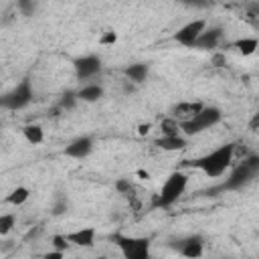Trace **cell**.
I'll return each mask as SVG.
<instances>
[{"instance_id":"3957f363","label":"cell","mask_w":259,"mask_h":259,"mask_svg":"<svg viewBox=\"0 0 259 259\" xmlns=\"http://www.w3.org/2000/svg\"><path fill=\"white\" fill-rule=\"evenodd\" d=\"M186 186H188V176L184 172H172L166 178V182L162 184L160 192L154 196L152 206H156V208H168V206H172L184 194Z\"/></svg>"},{"instance_id":"ba28073f","label":"cell","mask_w":259,"mask_h":259,"mask_svg":"<svg viewBox=\"0 0 259 259\" xmlns=\"http://www.w3.org/2000/svg\"><path fill=\"white\" fill-rule=\"evenodd\" d=\"M172 249H176L180 255L184 257H200L202 255V239L198 235H190V237H182L170 243Z\"/></svg>"},{"instance_id":"7a4b0ae2","label":"cell","mask_w":259,"mask_h":259,"mask_svg":"<svg viewBox=\"0 0 259 259\" xmlns=\"http://www.w3.org/2000/svg\"><path fill=\"white\" fill-rule=\"evenodd\" d=\"M259 174V156H247L239 166L233 168V172L229 174V178L219 184L217 188L208 190V192H225V190H239L243 186H247L255 176Z\"/></svg>"},{"instance_id":"44dd1931","label":"cell","mask_w":259,"mask_h":259,"mask_svg":"<svg viewBox=\"0 0 259 259\" xmlns=\"http://www.w3.org/2000/svg\"><path fill=\"white\" fill-rule=\"evenodd\" d=\"M16 4H18V10H20L24 16H32L34 10H36L34 0H16Z\"/></svg>"},{"instance_id":"4fadbf2b","label":"cell","mask_w":259,"mask_h":259,"mask_svg":"<svg viewBox=\"0 0 259 259\" xmlns=\"http://www.w3.org/2000/svg\"><path fill=\"white\" fill-rule=\"evenodd\" d=\"M65 237H67L73 245H79V247H93V243H95V229H93V227H85V229L67 233Z\"/></svg>"},{"instance_id":"f546056e","label":"cell","mask_w":259,"mask_h":259,"mask_svg":"<svg viewBox=\"0 0 259 259\" xmlns=\"http://www.w3.org/2000/svg\"><path fill=\"white\" fill-rule=\"evenodd\" d=\"M150 127H152L150 123H140V125H138V134H140V136H146V134L150 132Z\"/></svg>"},{"instance_id":"4dcf8cb0","label":"cell","mask_w":259,"mask_h":259,"mask_svg":"<svg viewBox=\"0 0 259 259\" xmlns=\"http://www.w3.org/2000/svg\"><path fill=\"white\" fill-rule=\"evenodd\" d=\"M136 174H138L142 180H148V178H150V172H146V170H138Z\"/></svg>"},{"instance_id":"9a60e30c","label":"cell","mask_w":259,"mask_h":259,"mask_svg":"<svg viewBox=\"0 0 259 259\" xmlns=\"http://www.w3.org/2000/svg\"><path fill=\"white\" fill-rule=\"evenodd\" d=\"M77 95H79L81 101L91 103V101H97V99L103 97V87L101 85H85V87H81L77 91Z\"/></svg>"},{"instance_id":"484cf974","label":"cell","mask_w":259,"mask_h":259,"mask_svg":"<svg viewBox=\"0 0 259 259\" xmlns=\"http://www.w3.org/2000/svg\"><path fill=\"white\" fill-rule=\"evenodd\" d=\"M180 4H186V6H194V8H206L210 6L212 2L210 0H178Z\"/></svg>"},{"instance_id":"6da1fadb","label":"cell","mask_w":259,"mask_h":259,"mask_svg":"<svg viewBox=\"0 0 259 259\" xmlns=\"http://www.w3.org/2000/svg\"><path fill=\"white\" fill-rule=\"evenodd\" d=\"M233 156H235V144H225L217 150H212L210 154L198 158L192 162L194 168H200L208 178H219L225 174V170L231 166L233 162Z\"/></svg>"},{"instance_id":"52a82bcc","label":"cell","mask_w":259,"mask_h":259,"mask_svg":"<svg viewBox=\"0 0 259 259\" xmlns=\"http://www.w3.org/2000/svg\"><path fill=\"white\" fill-rule=\"evenodd\" d=\"M206 28V20L198 18V20H192L188 24H184L182 28H178V32L174 34V40H178L180 45L184 47H194L196 38L200 36V32Z\"/></svg>"},{"instance_id":"7c38bea8","label":"cell","mask_w":259,"mask_h":259,"mask_svg":"<svg viewBox=\"0 0 259 259\" xmlns=\"http://www.w3.org/2000/svg\"><path fill=\"white\" fill-rule=\"evenodd\" d=\"M202 107H204V105H202L200 101H182V103H176L170 113H172V117L180 123V121H186V119L194 117Z\"/></svg>"},{"instance_id":"83f0119b","label":"cell","mask_w":259,"mask_h":259,"mask_svg":"<svg viewBox=\"0 0 259 259\" xmlns=\"http://www.w3.org/2000/svg\"><path fill=\"white\" fill-rule=\"evenodd\" d=\"M212 65L214 67H223L225 65V55L223 53H214L212 55Z\"/></svg>"},{"instance_id":"f1b7e54d","label":"cell","mask_w":259,"mask_h":259,"mask_svg":"<svg viewBox=\"0 0 259 259\" xmlns=\"http://www.w3.org/2000/svg\"><path fill=\"white\" fill-rule=\"evenodd\" d=\"M249 130H251V132H257V130H259V111L249 119Z\"/></svg>"},{"instance_id":"603a6c76","label":"cell","mask_w":259,"mask_h":259,"mask_svg":"<svg viewBox=\"0 0 259 259\" xmlns=\"http://www.w3.org/2000/svg\"><path fill=\"white\" fill-rule=\"evenodd\" d=\"M77 99H79V95H77V93H73V91H67V93L63 95V99H61V105H63V107H73Z\"/></svg>"},{"instance_id":"8992f818","label":"cell","mask_w":259,"mask_h":259,"mask_svg":"<svg viewBox=\"0 0 259 259\" xmlns=\"http://www.w3.org/2000/svg\"><path fill=\"white\" fill-rule=\"evenodd\" d=\"M30 101H32V87H30L28 79H22L12 91L4 93L2 99H0L2 107H6V109H22Z\"/></svg>"},{"instance_id":"ffe728a7","label":"cell","mask_w":259,"mask_h":259,"mask_svg":"<svg viewBox=\"0 0 259 259\" xmlns=\"http://www.w3.org/2000/svg\"><path fill=\"white\" fill-rule=\"evenodd\" d=\"M14 223H16L14 214H2V217H0V235H2V237L8 235V233L12 231V227H14Z\"/></svg>"},{"instance_id":"30bf717a","label":"cell","mask_w":259,"mask_h":259,"mask_svg":"<svg viewBox=\"0 0 259 259\" xmlns=\"http://www.w3.org/2000/svg\"><path fill=\"white\" fill-rule=\"evenodd\" d=\"M91 150H93V140H91L89 136H81V138L73 140V142L65 148V156L81 160V158L89 156V154H91Z\"/></svg>"},{"instance_id":"7402d4cb","label":"cell","mask_w":259,"mask_h":259,"mask_svg":"<svg viewBox=\"0 0 259 259\" xmlns=\"http://www.w3.org/2000/svg\"><path fill=\"white\" fill-rule=\"evenodd\" d=\"M51 241H53V247H55V249H59V251H67V249H69V245H71V241H69L65 235H55Z\"/></svg>"},{"instance_id":"5bb4252c","label":"cell","mask_w":259,"mask_h":259,"mask_svg":"<svg viewBox=\"0 0 259 259\" xmlns=\"http://www.w3.org/2000/svg\"><path fill=\"white\" fill-rule=\"evenodd\" d=\"M156 146L166 150V152H174V150H182L186 146V140L180 136V134H174V136H162L156 140Z\"/></svg>"},{"instance_id":"e0dca14e","label":"cell","mask_w":259,"mask_h":259,"mask_svg":"<svg viewBox=\"0 0 259 259\" xmlns=\"http://www.w3.org/2000/svg\"><path fill=\"white\" fill-rule=\"evenodd\" d=\"M125 77L134 83H142L146 77H148V67L144 63H134L125 69Z\"/></svg>"},{"instance_id":"9c48e42d","label":"cell","mask_w":259,"mask_h":259,"mask_svg":"<svg viewBox=\"0 0 259 259\" xmlns=\"http://www.w3.org/2000/svg\"><path fill=\"white\" fill-rule=\"evenodd\" d=\"M75 65V73L79 79H89L93 77L95 73H99L101 69V59L97 55H85V57H79L73 61Z\"/></svg>"},{"instance_id":"5b68a950","label":"cell","mask_w":259,"mask_h":259,"mask_svg":"<svg viewBox=\"0 0 259 259\" xmlns=\"http://www.w3.org/2000/svg\"><path fill=\"white\" fill-rule=\"evenodd\" d=\"M115 245L119 247L121 255L125 259H146L150 255V239L148 237H125L115 233L111 237Z\"/></svg>"},{"instance_id":"1f68e13d","label":"cell","mask_w":259,"mask_h":259,"mask_svg":"<svg viewBox=\"0 0 259 259\" xmlns=\"http://www.w3.org/2000/svg\"><path fill=\"white\" fill-rule=\"evenodd\" d=\"M257 53H259V49H257Z\"/></svg>"},{"instance_id":"ac0fdd59","label":"cell","mask_w":259,"mask_h":259,"mask_svg":"<svg viewBox=\"0 0 259 259\" xmlns=\"http://www.w3.org/2000/svg\"><path fill=\"white\" fill-rule=\"evenodd\" d=\"M22 134H24V138H26V142L28 144H40L42 140H45V134H42V127L40 125H24L22 127Z\"/></svg>"},{"instance_id":"d6986e66","label":"cell","mask_w":259,"mask_h":259,"mask_svg":"<svg viewBox=\"0 0 259 259\" xmlns=\"http://www.w3.org/2000/svg\"><path fill=\"white\" fill-rule=\"evenodd\" d=\"M28 196H30V190H28L26 186H16V188L6 196V202H10V204L18 206V204L26 202V200H28Z\"/></svg>"},{"instance_id":"d4e9b609","label":"cell","mask_w":259,"mask_h":259,"mask_svg":"<svg viewBox=\"0 0 259 259\" xmlns=\"http://www.w3.org/2000/svg\"><path fill=\"white\" fill-rule=\"evenodd\" d=\"M117 40V32H113V30H107V32H103L101 34V38H99V45H113Z\"/></svg>"},{"instance_id":"4316f807","label":"cell","mask_w":259,"mask_h":259,"mask_svg":"<svg viewBox=\"0 0 259 259\" xmlns=\"http://www.w3.org/2000/svg\"><path fill=\"white\" fill-rule=\"evenodd\" d=\"M65 212H67V200L65 198H59L57 204L53 206V214L59 217V214H65Z\"/></svg>"},{"instance_id":"cb8c5ba5","label":"cell","mask_w":259,"mask_h":259,"mask_svg":"<svg viewBox=\"0 0 259 259\" xmlns=\"http://www.w3.org/2000/svg\"><path fill=\"white\" fill-rule=\"evenodd\" d=\"M115 190L121 192V194H130V190H132L130 180H127V178H119V180H115Z\"/></svg>"},{"instance_id":"8fae6325","label":"cell","mask_w":259,"mask_h":259,"mask_svg":"<svg viewBox=\"0 0 259 259\" xmlns=\"http://www.w3.org/2000/svg\"><path fill=\"white\" fill-rule=\"evenodd\" d=\"M221 36H223V28H219V26L204 28V30L200 32V36L196 38L194 49H200V51H210V49H217V45H219Z\"/></svg>"},{"instance_id":"2e32d148","label":"cell","mask_w":259,"mask_h":259,"mask_svg":"<svg viewBox=\"0 0 259 259\" xmlns=\"http://www.w3.org/2000/svg\"><path fill=\"white\" fill-rule=\"evenodd\" d=\"M233 47H235L241 55L249 57V55L257 53V49H259V40H257V38H253V36H249V38H239V40H235V42H233Z\"/></svg>"},{"instance_id":"277c9868","label":"cell","mask_w":259,"mask_h":259,"mask_svg":"<svg viewBox=\"0 0 259 259\" xmlns=\"http://www.w3.org/2000/svg\"><path fill=\"white\" fill-rule=\"evenodd\" d=\"M219 121H221V109L210 107V105H204L194 117H190L186 121H180V130L186 136H194V134H200V132L212 127Z\"/></svg>"}]
</instances>
